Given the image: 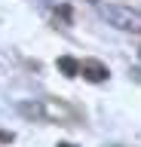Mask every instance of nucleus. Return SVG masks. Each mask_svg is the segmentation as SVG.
I'll return each instance as SVG.
<instances>
[{
  "label": "nucleus",
  "instance_id": "20e7f679",
  "mask_svg": "<svg viewBox=\"0 0 141 147\" xmlns=\"http://www.w3.org/2000/svg\"><path fill=\"white\" fill-rule=\"evenodd\" d=\"M61 147H71V144H61Z\"/></svg>",
  "mask_w": 141,
  "mask_h": 147
},
{
  "label": "nucleus",
  "instance_id": "7ed1b4c3",
  "mask_svg": "<svg viewBox=\"0 0 141 147\" xmlns=\"http://www.w3.org/2000/svg\"><path fill=\"white\" fill-rule=\"evenodd\" d=\"M58 67H61L67 77H77V74H80V64H77L74 58H67V55H65V58H58Z\"/></svg>",
  "mask_w": 141,
  "mask_h": 147
},
{
  "label": "nucleus",
  "instance_id": "f03ea898",
  "mask_svg": "<svg viewBox=\"0 0 141 147\" xmlns=\"http://www.w3.org/2000/svg\"><path fill=\"white\" fill-rule=\"evenodd\" d=\"M80 71H83V74H86V77H89L92 83H98V80H104V77H107V67H104V64H95V61L80 64Z\"/></svg>",
  "mask_w": 141,
  "mask_h": 147
},
{
  "label": "nucleus",
  "instance_id": "f257e3e1",
  "mask_svg": "<svg viewBox=\"0 0 141 147\" xmlns=\"http://www.w3.org/2000/svg\"><path fill=\"white\" fill-rule=\"evenodd\" d=\"M98 12L107 25L117 31H129V34H141V12L132 6H120V3H98Z\"/></svg>",
  "mask_w": 141,
  "mask_h": 147
}]
</instances>
